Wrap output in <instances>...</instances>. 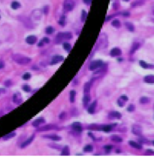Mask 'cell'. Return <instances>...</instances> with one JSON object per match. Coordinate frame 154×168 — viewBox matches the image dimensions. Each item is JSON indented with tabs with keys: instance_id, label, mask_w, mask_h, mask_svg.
I'll use <instances>...</instances> for the list:
<instances>
[{
	"instance_id": "obj_30",
	"label": "cell",
	"mask_w": 154,
	"mask_h": 168,
	"mask_svg": "<svg viewBox=\"0 0 154 168\" xmlns=\"http://www.w3.org/2000/svg\"><path fill=\"white\" fill-rule=\"evenodd\" d=\"M75 96H76V91L71 90L70 91V102L71 103H74L75 101Z\"/></svg>"
},
{
	"instance_id": "obj_61",
	"label": "cell",
	"mask_w": 154,
	"mask_h": 168,
	"mask_svg": "<svg viewBox=\"0 0 154 168\" xmlns=\"http://www.w3.org/2000/svg\"><path fill=\"white\" fill-rule=\"evenodd\" d=\"M152 143H153V146H154V140H153V142H152Z\"/></svg>"
},
{
	"instance_id": "obj_28",
	"label": "cell",
	"mask_w": 154,
	"mask_h": 168,
	"mask_svg": "<svg viewBox=\"0 0 154 168\" xmlns=\"http://www.w3.org/2000/svg\"><path fill=\"white\" fill-rule=\"evenodd\" d=\"M21 7V5H20V3L18 2H13L12 3H11V9H14V10H17V9H18Z\"/></svg>"
},
{
	"instance_id": "obj_48",
	"label": "cell",
	"mask_w": 154,
	"mask_h": 168,
	"mask_svg": "<svg viewBox=\"0 0 154 168\" xmlns=\"http://www.w3.org/2000/svg\"><path fill=\"white\" fill-rule=\"evenodd\" d=\"M4 85H5V87H10V86H11V85H12V82H11V80H7V81H5V83H4Z\"/></svg>"
},
{
	"instance_id": "obj_32",
	"label": "cell",
	"mask_w": 154,
	"mask_h": 168,
	"mask_svg": "<svg viewBox=\"0 0 154 168\" xmlns=\"http://www.w3.org/2000/svg\"><path fill=\"white\" fill-rule=\"evenodd\" d=\"M90 83L89 82H87L85 85H84V94H87L89 93V90H90Z\"/></svg>"
},
{
	"instance_id": "obj_49",
	"label": "cell",
	"mask_w": 154,
	"mask_h": 168,
	"mask_svg": "<svg viewBox=\"0 0 154 168\" xmlns=\"http://www.w3.org/2000/svg\"><path fill=\"white\" fill-rule=\"evenodd\" d=\"M66 113L65 112H62L59 115V119H63L65 117H66Z\"/></svg>"
},
{
	"instance_id": "obj_37",
	"label": "cell",
	"mask_w": 154,
	"mask_h": 168,
	"mask_svg": "<svg viewBox=\"0 0 154 168\" xmlns=\"http://www.w3.org/2000/svg\"><path fill=\"white\" fill-rule=\"evenodd\" d=\"M150 102V99L147 97H141L140 98V103H142V104H145V103H147Z\"/></svg>"
},
{
	"instance_id": "obj_19",
	"label": "cell",
	"mask_w": 154,
	"mask_h": 168,
	"mask_svg": "<svg viewBox=\"0 0 154 168\" xmlns=\"http://www.w3.org/2000/svg\"><path fill=\"white\" fill-rule=\"evenodd\" d=\"M35 138V135H32V137H30L29 139H27L24 142H23L22 144H21V146H20V147L22 148H26L27 146H29V145H30V143L32 142V140H33V139Z\"/></svg>"
},
{
	"instance_id": "obj_36",
	"label": "cell",
	"mask_w": 154,
	"mask_h": 168,
	"mask_svg": "<svg viewBox=\"0 0 154 168\" xmlns=\"http://www.w3.org/2000/svg\"><path fill=\"white\" fill-rule=\"evenodd\" d=\"M87 13L86 11L83 10L82 11V13H81V21L82 22H85L87 20Z\"/></svg>"
},
{
	"instance_id": "obj_42",
	"label": "cell",
	"mask_w": 154,
	"mask_h": 168,
	"mask_svg": "<svg viewBox=\"0 0 154 168\" xmlns=\"http://www.w3.org/2000/svg\"><path fill=\"white\" fill-rule=\"evenodd\" d=\"M112 148H113V146H111V145H107V146H104V149H105V151L107 152H110Z\"/></svg>"
},
{
	"instance_id": "obj_8",
	"label": "cell",
	"mask_w": 154,
	"mask_h": 168,
	"mask_svg": "<svg viewBox=\"0 0 154 168\" xmlns=\"http://www.w3.org/2000/svg\"><path fill=\"white\" fill-rule=\"evenodd\" d=\"M58 127L56 124H49L47 125H44V126H42L41 128H38L39 131H47V130H57Z\"/></svg>"
},
{
	"instance_id": "obj_29",
	"label": "cell",
	"mask_w": 154,
	"mask_h": 168,
	"mask_svg": "<svg viewBox=\"0 0 154 168\" xmlns=\"http://www.w3.org/2000/svg\"><path fill=\"white\" fill-rule=\"evenodd\" d=\"M15 135H16V133L14 131V132L9 133H8L7 135L4 136V137H2V139H3L4 140H8V139H9L12 138V137H15Z\"/></svg>"
},
{
	"instance_id": "obj_11",
	"label": "cell",
	"mask_w": 154,
	"mask_h": 168,
	"mask_svg": "<svg viewBox=\"0 0 154 168\" xmlns=\"http://www.w3.org/2000/svg\"><path fill=\"white\" fill-rule=\"evenodd\" d=\"M71 128L72 130H74L75 132L77 133H80L83 130L82 128V125L80 122H74L72 124H71Z\"/></svg>"
},
{
	"instance_id": "obj_9",
	"label": "cell",
	"mask_w": 154,
	"mask_h": 168,
	"mask_svg": "<svg viewBox=\"0 0 154 168\" xmlns=\"http://www.w3.org/2000/svg\"><path fill=\"white\" fill-rule=\"evenodd\" d=\"M64 60V57L62 56H60V55H57V56H53L51 59V61L50 63V65H54V64H57L58 63H60L62 61Z\"/></svg>"
},
{
	"instance_id": "obj_43",
	"label": "cell",
	"mask_w": 154,
	"mask_h": 168,
	"mask_svg": "<svg viewBox=\"0 0 154 168\" xmlns=\"http://www.w3.org/2000/svg\"><path fill=\"white\" fill-rule=\"evenodd\" d=\"M135 106L133 105V104H130L129 106H128V108H127V111L128 112H133V111H135Z\"/></svg>"
},
{
	"instance_id": "obj_64",
	"label": "cell",
	"mask_w": 154,
	"mask_h": 168,
	"mask_svg": "<svg viewBox=\"0 0 154 168\" xmlns=\"http://www.w3.org/2000/svg\"><path fill=\"white\" fill-rule=\"evenodd\" d=\"M0 43H1V41H0Z\"/></svg>"
},
{
	"instance_id": "obj_33",
	"label": "cell",
	"mask_w": 154,
	"mask_h": 168,
	"mask_svg": "<svg viewBox=\"0 0 154 168\" xmlns=\"http://www.w3.org/2000/svg\"><path fill=\"white\" fill-rule=\"evenodd\" d=\"M111 25H112L113 27H116V28H120V27H121V23H120V22L118 20H113L112 23H111Z\"/></svg>"
},
{
	"instance_id": "obj_47",
	"label": "cell",
	"mask_w": 154,
	"mask_h": 168,
	"mask_svg": "<svg viewBox=\"0 0 154 168\" xmlns=\"http://www.w3.org/2000/svg\"><path fill=\"white\" fill-rule=\"evenodd\" d=\"M23 79L24 80H29L31 79V75L29 73H25L23 75Z\"/></svg>"
},
{
	"instance_id": "obj_15",
	"label": "cell",
	"mask_w": 154,
	"mask_h": 168,
	"mask_svg": "<svg viewBox=\"0 0 154 168\" xmlns=\"http://www.w3.org/2000/svg\"><path fill=\"white\" fill-rule=\"evenodd\" d=\"M110 54L111 57H118V56H120L122 54V51L118 48H114L112 50H111Z\"/></svg>"
},
{
	"instance_id": "obj_5",
	"label": "cell",
	"mask_w": 154,
	"mask_h": 168,
	"mask_svg": "<svg viewBox=\"0 0 154 168\" xmlns=\"http://www.w3.org/2000/svg\"><path fill=\"white\" fill-rule=\"evenodd\" d=\"M20 20L22 21V23H23V25H24L26 28H28V29H32V28H33L32 22L31 21V20L29 19V18L22 16L21 18H20Z\"/></svg>"
},
{
	"instance_id": "obj_35",
	"label": "cell",
	"mask_w": 154,
	"mask_h": 168,
	"mask_svg": "<svg viewBox=\"0 0 154 168\" xmlns=\"http://www.w3.org/2000/svg\"><path fill=\"white\" fill-rule=\"evenodd\" d=\"M62 46H63L64 49L66 50V51H68V52H69L70 50H71V45H70L69 43H68V42H64V43L62 44Z\"/></svg>"
},
{
	"instance_id": "obj_59",
	"label": "cell",
	"mask_w": 154,
	"mask_h": 168,
	"mask_svg": "<svg viewBox=\"0 0 154 168\" xmlns=\"http://www.w3.org/2000/svg\"><path fill=\"white\" fill-rule=\"evenodd\" d=\"M117 60H118V61H120V62H121V61H123V59H118Z\"/></svg>"
},
{
	"instance_id": "obj_10",
	"label": "cell",
	"mask_w": 154,
	"mask_h": 168,
	"mask_svg": "<svg viewBox=\"0 0 154 168\" xmlns=\"http://www.w3.org/2000/svg\"><path fill=\"white\" fill-rule=\"evenodd\" d=\"M121 117H122L121 113L116 111L111 112L108 115V118L111 119H121Z\"/></svg>"
},
{
	"instance_id": "obj_6",
	"label": "cell",
	"mask_w": 154,
	"mask_h": 168,
	"mask_svg": "<svg viewBox=\"0 0 154 168\" xmlns=\"http://www.w3.org/2000/svg\"><path fill=\"white\" fill-rule=\"evenodd\" d=\"M142 128L141 125L138 124H134L132 128V132L133 134L136 136H141L142 134Z\"/></svg>"
},
{
	"instance_id": "obj_41",
	"label": "cell",
	"mask_w": 154,
	"mask_h": 168,
	"mask_svg": "<svg viewBox=\"0 0 154 168\" xmlns=\"http://www.w3.org/2000/svg\"><path fill=\"white\" fill-rule=\"evenodd\" d=\"M46 33L47 34H49V35H50V34H52L53 32H54V29L52 27H47V29H46Z\"/></svg>"
},
{
	"instance_id": "obj_40",
	"label": "cell",
	"mask_w": 154,
	"mask_h": 168,
	"mask_svg": "<svg viewBox=\"0 0 154 168\" xmlns=\"http://www.w3.org/2000/svg\"><path fill=\"white\" fill-rule=\"evenodd\" d=\"M144 3V1H142V0H140V1H138V2H133L132 3V7L133 8H135V7H137V6H139V5H142Z\"/></svg>"
},
{
	"instance_id": "obj_63",
	"label": "cell",
	"mask_w": 154,
	"mask_h": 168,
	"mask_svg": "<svg viewBox=\"0 0 154 168\" xmlns=\"http://www.w3.org/2000/svg\"><path fill=\"white\" fill-rule=\"evenodd\" d=\"M0 18H1V16H0Z\"/></svg>"
},
{
	"instance_id": "obj_20",
	"label": "cell",
	"mask_w": 154,
	"mask_h": 168,
	"mask_svg": "<svg viewBox=\"0 0 154 168\" xmlns=\"http://www.w3.org/2000/svg\"><path fill=\"white\" fill-rule=\"evenodd\" d=\"M144 81L148 84H154V75H149L144 78Z\"/></svg>"
},
{
	"instance_id": "obj_12",
	"label": "cell",
	"mask_w": 154,
	"mask_h": 168,
	"mask_svg": "<svg viewBox=\"0 0 154 168\" xmlns=\"http://www.w3.org/2000/svg\"><path fill=\"white\" fill-rule=\"evenodd\" d=\"M45 122V119L42 117H40V118H38L37 119H35L33 122H32V126L35 127V128H39V126L42 124H44Z\"/></svg>"
},
{
	"instance_id": "obj_38",
	"label": "cell",
	"mask_w": 154,
	"mask_h": 168,
	"mask_svg": "<svg viewBox=\"0 0 154 168\" xmlns=\"http://www.w3.org/2000/svg\"><path fill=\"white\" fill-rule=\"evenodd\" d=\"M65 23H66V17L65 16H62L60 18V19L59 20V23L62 26V27H64L65 26Z\"/></svg>"
},
{
	"instance_id": "obj_1",
	"label": "cell",
	"mask_w": 154,
	"mask_h": 168,
	"mask_svg": "<svg viewBox=\"0 0 154 168\" xmlns=\"http://www.w3.org/2000/svg\"><path fill=\"white\" fill-rule=\"evenodd\" d=\"M12 59L14 60V61L15 63L20 64V65L28 64L31 62V58H29L27 57H24V56L21 55L20 54H14L12 56Z\"/></svg>"
},
{
	"instance_id": "obj_31",
	"label": "cell",
	"mask_w": 154,
	"mask_h": 168,
	"mask_svg": "<svg viewBox=\"0 0 154 168\" xmlns=\"http://www.w3.org/2000/svg\"><path fill=\"white\" fill-rule=\"evenodd\" d=\"M89 101H90V97H89V94H85L84 97V98H83V102H84V104L85 106H87V105L89 103Z\"/></svg>"
},
{
	"instance_id": "obj_34",
	"label": "cell",
	"mask_w": 154,
	"mask_h": 168,
	"mask_svg": "<svg viewBox=\"0 0 154 168\" xmlns=\"http://www.w3.org/2000/svg\"><path fill=\"white\" fill-rule=\"evenodd\" d=\"M93 151V147L91 145H87L84 148V152H92Z\"/></svg>"
},
{
	"instance_id": "obj_50",
	"label": "cell",
	"mask_w": 154,
	"mask_h": 168,
	"mask_svg": "<svg viewBox=\"0 0 154 168\" xmlns=\"http://www.w3.org/2000/svg\"><path fill=\"white\" fill-rule=\"evenodd\" d=\"M5 67V63L2 60H0V69H3Z\"/></svg>"
},
{
	"instance_id": "obj_39",
	"label": "cell",
	"mask_w": 154,
	"mask_h": 168,
	"mask_svg": "<svg viewBox=\"0 0 154 168\" xmlns=\"http://www.w3.org/2000/svg\"><path fill=\"white\" fill-rule=\"evenodd\" d=\"M22 89L25 92H30L31 91V88L28 85H24L22 86Z\"/></svg>"
},
{
	"instance_id": "obj_57",
	"label": "cell",
	"mask_w": 154,
	"mask_h": 168,
	"mask_svg": "<svg viewBox=\"0 0 154 168\" xmlns=\"http://www.w3.org/2000/svg\"><path fill=\"white\" fill-rule=\"evenodd\" d=\"M44 41L41 40V41L39 42V44H38V46H39V47H41V46H43V45H44Z\"/></svg>"
},
{
	"instance_id": "obj_54",
	"label": "cell",
	"mask_w": 154,
	"mask_h": 168,
	"mask_svg": "<svg viewBox=\"0 0 154 168\" xmlns=\"http://www.w3.org/2000/svg\"><path fill=\"white\" fill-rule=\"evenodd\" d=\"M146 154L147 155H154V152L153 150H147L146 152Z\"/></svg>"
},
{
	"instance_id": "obj_14",
	"label": "cell",
	"mask_w": 154,
	"mask_h": 168,
	"mask_svg": "<svg viewBox=\"0 0 154 168\" xmlns=\"http://www.w3.org/2000/svg\"><path fill=\"white\" fill-rule=\"evenodd\" d=\"M44 138L48 139H50V140H53V141H59V140H61L62 139V137L58 136V135H56V134H50V135H44L43 136Z\"/></svg>"
},
{
	"instance_id": "obj_24",
	"label": "cell",
	"mask_w": 154,
	"mask_h": 168,
	"mask_svg": "<svg viewBox=\"0 0 154 168\" xmlns=\"http://www.w3.org/2000/svg\"><path fill=\"white\" fill-rule=\"evenodd\" d=\"M140 48V44L138 42H134L132 45V48L130 50V54H134L137 50Z\"/></svg>"
},
{
	"instance_id": "obj_17",
	"label": "cell",
	"mask_w": 154,
	"mask_h": 168,
	"mask_svg": "<svg viewBox=\"0 0 154 168\" xmlns=\"http://www.w3.org/2000/svg\"><path fill=\"white\" fill-rule=\"evenodd\" d=\"M139 64H140V66H141L143 69H153L154 68V65L147 63L146 62L143 61V60H140Z\"/></svg>"
},
{
	"instance_id": "obj_51",
	"label": "cell",
	"mask_w": 154,
	"mask_h": 168,
	"mask_svg": "<svg viewBox=\"0 0 154 168\" xmlns=\"http://www.w3.org/2000/svg\"><path fill=\"white\" fill-rule=\"evenodd\" d=\"M49 11V6L48 5H46V6H44V14H48Z\"/></svg>"
},
{
	"instance_id": "obj_27",
	"label": "cell",
	"mask_w": 154,
	"mask_h": 168,
	"mask_svg": "<svg viewBox=\"0 0 154 168\" xmlns=\"http://www.w3.org/2000/svg\"><path fill=\"white\" fill-rule=\"evenodd\" d=\"M125 27L127 28V30L129 31H130V32H134L135 31V27H134V25L132 23L126 22V23H125Z\"/></svg>"
},
{
	"instance_id": "obj_52",
	"label": "cell",
	"mask_w": 154,
	"mask_h": 168,
	"mask_svg": "<svg viewBox=\"0 0 154 168\" xmlns=\"http://www.w3.org/2000/svg\"><path fill=\"white\" fill-rule=\"evenodd\" d=\"M120 99H122L123 100H124L125 102H126V101H128L129 98H128V97H127V96H125V95H123V96H121V97H120Z\"/></svg>"
},
{
	"instance_id": "obj_58",
	"label": "cell",
	"mask_w": 154,
	"mask_h": 168,
	"mask_svg": "<svg viewBox=\"0 0 154 168\" xmlns=\"http://www.w3.org/2000/svg\"><path fill=\"white\" fill-rule=\"evenodd\" d=\"M2 92V93H4V92H5V90H4V89H0V94H1Z\"/></svg>"
},
{
	"instance_id": "obj_3",
	"label": "cell",
	"mask_w": 154,
	"mask_h": 168,
	"mask_svg": "<svg viewBox=\"0 0 154 168\" xmlns=\"http://www.w3.org/2000/svg\"><path fill=\"white\" fill-rule=\"evenodd\" d=\"M63 8L66 11H72L75 8V2L73 0H65L63 3Z\"/></svg>"
},
{
	"instance_id": "obj_7",
	"label": "cell",
	"mask_w": 154,
	"mask_h": 168,
	"mask_svg": "<svg viewBox=\"0 0 154 168\" xmlns=\"http://www.w3.org/2000/svg\"><path fill=\"white\" fill-rule=\"evenodd\" d=\"M99 40H101V42H98L101 48H104L106 46H107V37L105 34H104V33L101 34L99 36Z\"/></svg>"
},
{
	"instance_id": "obj_2",
	"label": "cell",
	"mask_w": 154,
	"mask_h": 168,
	"mask_svg": "<svg viewBox=\"0 0 154 168\" xmlns=\"http://www.w3.org/2000/svg\"><path fill=\"white\" fill-rule=\"evenodd\" d=\"M72 38V34L69 32H59L57 36V41H62L63 40H69Z\"/></svg>"
},
{
	"instance_id": "obj_45",
	"label": "cell",
	"mask_w": 154,
	"mask_h": 168,
	"mask_svg": "<svg viewBox=\"0 0 154 168\" xmlns=\"http://www.w3.org/2000/svg\"><path fill=\"white\" fill-rule=\"evenodd\" d=\"M117 104H118V105H119L120 106L123 107V106L125 105V101L120 98V99L117 100Z\"/></svg>"
},
{
	"instance_id": "obj_55",
	"label": "cell",
	"mask_w": 154,
	"mask_h": 168,
	"mask_svg": "<svg viewBox=\"0 0 154 168\" xmlns=\"http://www.w3.org/2000/svg\"><path fill=\"white\" fill-rule=\"evenodd\" d=\"M122 14H123V16H125V17H128V16H129V15H130V13H129V12H128V11H125V12H123V13H122Z\"/></svg>"
},
{
	"instance_id": "obj_62",
	"label": "cell",
	"mask_w": 154,
	"mask_h": 168,
	"mask_svg": "<svg viewBox=\"0 0 154 168\" xmlns=\"http://www.w3.org/2000/svg\"><path fill=\"white\" fill-rule=\"evenodd\" d=\"M153 14H154V8H153Z\"/></svg>"
},
{
	"instance_id": "obj_21",
	"label": "cell",
	"mask_w": 154,
	"mask_h": 168,
	"mask_svg": "<svg viewBox=\"0 0 154 168\" xmlns=\"http://www.w3.org/2000/svg\"><path fill=\"white\" fill-rule=\"evenodd\" d=\"M32 15L33 16V18L35 20H40L41 18V11L40 10H35L34 11L32 14Z\"/></svg>"
},
{
	"instance_id": "obj_23",
	"label": "cell",
	"mask_w": 154,
	"mask_h": 168,
	"mask_svg": "<svg viewBox=\"0 0 154 168\" xmlns=\"http://www.w3.org/2000/svg\"><path fill=\"white\" fill-rule=\"evenodd\" d=\"M129 144L133 147V148H137V149H141L142 148V146L141 143H138L136 142H134V141H129Z\"/></svg>"
},
{
	"instance_id": "obj_25",
	"label": "cell",
	"mask_w": 154,
	"mask_h": 168,
	"mask_svg": "<svg viewBox=\"0 0 154 168\" xmlns=\"http://www.w3.org/2000/svg\"><path fill=\"white\" fill-rule=\"evenodd\" d=\"M61 155H65V156H68L70 155V148L68 146H66L64 148H62V152H61Z\"/></svg>"
},
{
	"instance_id": "obj_44",
	"label": "cell",
	"mask_w": 154,
	"mask_h": 168,
	"mask_svg": "<svg viewBox=\"0 0 154 168\" xmlns=\"http://www.w3.org/2000/svg\"><path fill=\"white\" fill-rule=\"evenodd\" d=\"M138 142L141 143V144H142V143H145V142H147V139L144 137H140L139 138H138Z\"/></svg>"
},
{
	"instance_id": "obj_18",
	"label": "cell",
	"mask_w": 154,
	"mask_h": 168,
	"mask_svg": "<svg viewBox=\"0 0 154 168\" xmlns=\"http://www.w3.org/2000/svg\"><path fill=\"white\" fill-rule=\"evenodd\" d=\"M37 41V37L35 36H29L26 39V41L27 44L29 45H34Z\"/></svg>"
},
{
	"instance_id": "obj_53",
	"label": "cell",
	"mask_w": 154,
	"mask_h": 168,
	"mask_svg": "<svg viewBox=\"0 0 154 168\" xmlns=\"http://www.w3.org/2000/svg\"><path fill=\"white\" fill-rule=\"evenodd\" d=\"M42 41H44V43H47V44L50 42V39H49L48 38H47V37H44V38H43Z\"/></svg>"
},
{
	"instance_id": "obj_13",
	"label": "cell",
	"mask_w": 154,
	"mask_h": 168,
	"mask_svg": "<svg viewBox=\"0 0 154 168\" xmlns=\"http://www.w3.org/2000/svg\"><path fill=\"white\" fill-rule=\"evenodd\" d=\"M116 124H107V125H102L100 126L98 130H102V131H105V132H109L111 131L112 129L114 128V126H115Z\"/></svg>"
},
{
	"instance_id": "obj_46",
	"label": "cell",
	"mask_w": 154,
	"mask_h": 168,
	"mask_svg": "<svg viewBox=\"0 0 154 168\" xmlns=\"http://www.w3.org/2000/svg\"><path fill=\"white\" fill-rule=\"evenodd\" d=\"M48 146L50 147H51V148H56V149H60L61 148V146L57 145V144H49Z\"/></svg>"
},
{
	"instance_id": "obj_22",
	"label": "cell",
	"mask_w": 154,
	"mask_h": 168,
	"mask_svg": "<svg viewBox=\"0 0 154 168\" xmlns=\"http://www.w3.org/2000/svg\"><path fill=\"white\" fill-rule=\"evenodd\" d=\"M13 101L15 103H17V104H20L23 100L21 99V97H20V93H17V94H15L14 96H13Z\"/></svg>"
},
{
	"instance_id": "obj_16",
	"label": "cell",
	"mask_w": 154,
	"mask_h": 168,
	"mask_svg": "<svg viewBox=\"0 0 154 168\" xmlns=\"http://www.w3.org/2000/svg\"><path fill=\"white\" fill-rule=\"evenodd\" d=\"M96 106H97V100H96V101H94L93 103H92L90 104V106L88 107V109H87L88 112L90 113V114H93V113L95 112V110H96Z\"/></svg>"
},
{
	"instance_id": "obj_4",
	"label": "cell",
	"mask_w": 154,
	"mask_h": 168,
	"mask_svg": "<svg viewBox=\"0 0 154 168\" xmlns=\"http://www.w3.org/2000/svg\"><path fill=\"white\" fill-rule=\"evenodd\" d=\"M103 65V62L102 60H96L93 62H92L90 63V66H89V70L91 71H93L95 69H97L98 68L102 66Z\"/></svg>"
},
{
	"instance_id": "obj_60",
	"label": "cell",
	"mask_w": 154,
	"mask_h": 168,
	"mask_svg": "<svg viewBox=\"0 0 154 168\" xmlns=\"http://www.w3.org/2000/svg\"><path fill=\"white\" fill-rule=\"evenodd\" d=\"M123 1H125V2H129V0H123Z\"/></svg>"
},
{
	"instance_id": "obj_56",
	"label": "cell",
	"mask_w": 154,
	"mask_h": 168,
	"mask_svg": "<svg viewBox=\"0 0 154 168\" xmlns=\"http://www.w3.org/2000/svg\"><path fill=\"white\" fill-rule=\"evenodd\" d=\"M83 1L85 4H87V5H90L92 2V0H83Z\"/></svg>"
},
{
	"instance_id": "obj_26",
	"label": "cell",
	"mask_w": 154,
	"mask_h": 168,
	"mask_svg": "<svg viewBox=\"0 0 154 168\" xmlns=\"http://www.w3.org/2000/svg\"><path fill=\"white\" fill-rule=\"evenodd\" d=\"M111 139L114 142H121L123 141V139L122 137H120V136L118 135H112L111 137Z\"/></svg>"
}]
</instances>
